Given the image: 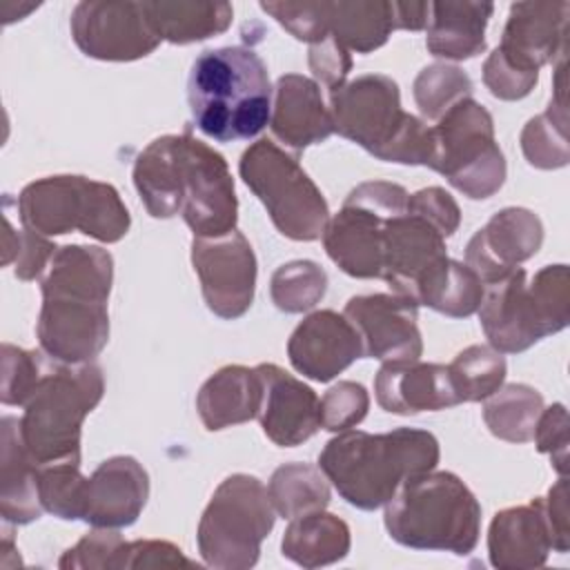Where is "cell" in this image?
<instances>
[{
	"label": "cell",
	"mask_w": 570,
	"mask_h": 570,
	"mask_svg": "<svg viewBox=\"0 0 570 570\" xmlns=\"http://www.w3.org/2000/svg\"><path fill=\"white\" fill-rule=\"evenodd\" d=\"M131 178L154 218L180 214L198 238L236 229L238 198L227 160L187 131L151 140L136 156Z\"/></svg>",
	"instance_id": "1"
},
{
	"label": "cell",
	"mask_w": 570,
	"mask_h": 570,
	"mask_svg": "<svg viewBox=\"0 0 570 570\" xmlns=\"http://www.w3.org/2000/svg\"><path fill=\"white\" fill-rule=\"evenodd\" d=\"M114 258L96 245H62L40 278V350L58 363H89L109 341Z\"/></svg>",
	"instance_id": "2"
},
{
	"label": "cell",
	"mask_w": 570,
	"mask_h": 570,
	"mask_svg": "<svg viewBox=\"0 0 570 570\" xmlns=\"http://www.w3.org/2000/svg\"><path fill=\"white\" fill-rule=\"evenodd\" d=\"M439 456V441L428 430L396 428L383 434L345 430L325 443L318 468L350 505L376 510L405 481L432 472Z\"/></svg>",
	"instance_id": "3"
},
{
	"label": "cell",
	"mask_w": 570,
	"mask_h": 570,
	"mask_svg": "<svg viewBox=\"0 0 570 570\" xmlns=\"http://www.w3.org/2000/svg\"><path fill=\"white\" fill-rule=\"evenodd\" d=\"M187 102L196 127L216 142L252 140L269 125L267 67L247 47L207 49L191 65Z\"/></svg>",
	"instance_id": "4"
},
{
	"label": "cell",
	"mask_w": 570,
	"mask_h": 570,
	"mask_svg": "<svg viewBox=\"0 0 570 570\" xmlns=\"http://www.w3.org/2000/svg\"><path fill=\"white\" fill-rule=\"evenodd\" d=\"M387 534L412 550L470 554L479 543L481 505L454 472H425L405 481L385 503Z\"/></svg>",
	"instance_id": "5"
},
{
	"label": "cell",
	"mask_w": 570,
	"mask_h": 570,
	"mask_svg": "<svg viewBox=\"0 0 570 570\" xmlns=\"http://www.w3.org/2000/svg\"><path fill=\"white\" fill-rule=\"evenodd\" d=\"M334 131L385 163L425 165L432 156L430 127L403 111L396 80L383 73L358 76L330 91Z\"/></svg>",
	"instance_id": "6"
},
{
	"label": "cell",
	"mask_w": 570,
	"mask_h": 570,
	"mask_svg": "<svg viewBox=\"0 0 570 570\" xmlns=\"http://www.w3.org/2000/svg\"><path fill=\"white\" fill-rule=\"evenodd\" d=\"M476 312L490 347L501 354L525 352L570 323L568 265H546L530 283L525 269H512L485 285Z\"/></svg>",
	"instance_id": "7"
},
{
	"label": "cell",
	"mask_w": 570,
	"mask_h": 570,
	"mask_svg": "<svg viewBox=\"0 0 570 570\" xmlns=\"http://www.w3.org/2000/svg\"><path fill=\"white\" fill-rule=\"evenodd\" d=\"M105 394L102 370L89 363H58L36 385L20 421V439L38 465L80 459L85 416Z\"/></svg>",
	"instance_id": "8"
},
{
	"label": "cell",
	"mask_w": 570,
	"mask_h": 570,
	"mask_svg": "<svg viewBox=\"0 0 570 570\" xmlns=\"http://www.w3.org/2000/svg\"><path fill=\"white\" fill-rule=\"evenodd\" d=\"M18 218L22 227L42 236L80 232L100 243H118L131 227L118 189L78 174L45 176L24 185Z\"/></svg>",
	"instance_id": "9"
},
{
	"label": "cell",
	"mask_w": 570,
	"mask_h": 570,
	"mask_svg": "<svg viewBox=\"0 0 570 570\" xmlns=\"http://www.w3.org/2000/svg\"><path fill=\"white\" fill-rule=\"evenodd\" d=\"M276 523L267 488L252 474H229L214 490L198 521V552L209 568L247 570Z\"/></svg>",
	"instance_id": "10"
},
{
	"label": "cell",
	"mask_w": 570,
	"mask_h": 570,
	"mask_svg": "<svg viewBox=\"0 0 570 570\" xmlns=\"http://www.w3.org/2000/svg\"><path fill=\"white\" fill-rule=\"evenodd\" d=\"M432 131V156L428 167L472 200L497 194L508 176L505 156L494 140L490 111L472 96L452 105Z\"/></svg>",
	"instance_id": "11"
},
{
	"label": "cell",
	"mask_w": 570,
	"mask_h": 570,
	"mask_svg": "<svg viewBox=\"0 0 570 570\" xmlns=\"http://www.w3.org/2000/svg\"><path fill=\"white\" fill-rule=\"evenodd\" d=\"M238 171L285 238L309 243L323 236L330 207L296 156L269 138H261L243 151Z\"/></svg>",
	"instance_id": "12"
},
{
	"label": "cell",
	"mask_w": 570,
	"mask_h": 570,
	"mask_svg": "<svg viewBox=\"0 0 570 570\" xmlns=\"http://www.w3.org/2000/svg\"><path fill=\"white\" fill-rule=\"evenodd\" d=\"M405 187L387 180L356 185L323 229L327 256L352 278H381L385 220L407 207Z\"/></svg>",
	"instance_id": "13"
},
{
	"label": "cell",
	"mask_w": 570,
	"mask_h": 570,
	"mask_svg": "<svg viewBox=\"0 0 570 570\" xmlns=\"http://www.w3.org/2000/svg\"><path fill=\"white\" fill-rule=\"evenodd\" d=\"M191 265L212 314L234 321L252 307L258 267L249 240L238 229L216 238L194 236Z\"/></svg>",
	"instance_id": "14"
},
{
	"label": "cell",
	"mask_w": 570,
	"mask_h": 570,
	"mask_svg": "<svg viewBox=\"0 0 570 570\" xmlns=\"http://www.w3.org/2000/svg\"><path fill=\"white\" fill-rule=\"evenodd\" d=\"M76 47L105 62H131L149 56L160 38L149 27L140 2L85 0L78 2L69 20Z\"/></svg>",
	"instance_id": "15"
},
{
	"label": "cell",
	"mask_w": 570,
	"mask_h": 570,
	"mask_svg": "<svg viewBox=\"0 0 570 570\" xmlns=\"http://www.w3.org/2000/svg\"><path fill=\"white\" fill-rule=\"evenodd\" d=\"M361 336L363 356L379 361H416L423 354L419 305L401 294L352 296L343 309Z\"/></svg>",
	"instance_id": "16"
},
{
	"label": "cell",
	"mask_w": 570,
	"mask_h": 570,
	"mask_svg": "<svg viewBox=\"0 0 570 570\" xmlns=\"http://www.w3.org/2000/svg\"><path fill=\"white\" fill-rule=\"evenodd\" d=\"M543 243L541 218L525 207H505L470 238L465 247V265L492 285L505 278L523 261L532 258Z\"/></svg>",
	"instance_id": "17"
},
{
	"label": "cell",
	"mask_w": 570,
	"mask_h": 570,
	"mask_svg": "<svg viewBox=\"0 0 570 570\" xmlns=\"http://www.w3.org/2000/svg\"><path fill=\"white\" fill-rule=\"evenodd\" d=\"M570 4L514 2L494 53L521 73L539 76V69L566 53Z\"/></svg>",
	"instance_id": "18"
},
{
	"label": "cell",
	"mask_w": 570,
	"mask_h": 570,
	"mask_svg": "<svg viewBox=\"0 0 570 570\" xmlns=\"http://www.w3.org/2000/svg\"><path fill=\"white\" fill-rule=\"evenodd\" d=\"M287 356L296 372L316 383H327L356 358H363V345L345 314L316 309L294 327L287 341Z\"/></svg>",
	"instance_id": "19"
},
{
	"label": "cell",
	"mask_w": 570,
	"mask_h": 570,
	"mask_svg": "<svg viewBox=\"0 0 570 570\" xmlns=\"http://www.w3.org/2000/svg\"><path fill=\"white\" fill-rule=\"evenodd\" d=\"M149 499V474L129 454L102 461L82 488L80 519L94 528H127L136 523Z\"/></svg>",
	"instance_id": "20"
},
{
	"label": "cell",
	"mask_w": 570,
	"mask_h": 570,
	"mask_svg": "<svg viewBox=\"0 0 570 570\" xmlns=\"http://www.w3.org/2000/svg\"><path fill=\"white\" fill-rule=\"evenodd\" d=\"M263 383L258 421L265 436L278 448H296L321 428L316 392L274 363L256 365Z\"/></svg>",
	"instance_id": "21"
},
{
	"label": "cell",
	"mask_w": 570,
	"mask_h": 570,
	"mask_svg": "<svg viewBox=\"0 0 570 570\" xmlns=\"http://www.w3.org/2000/svg\"><path fill=\"white\" fill-rule=\"evenodd\" d=\"M448 258L445 238L421 216L407 212L385 220L381 278L405 298L439 261Z\"/></svg>",
	"instance_id": "22"
},
{
	"label": "cell",
	"mask_w": 570,
	"mask_h": 570,
	"mask_svg": "<svg viewBox=\"0 0 570 570\" xmlns=\"http://www.w3.org/2000/svg\"><path fill=\"white\" fill-rule=\"evenodd\" d=\"M379 405L390 414L436 412L459 405L448 365L423 361H385L374 376Z\"/></svg>",
	"instance_id": "23"
},
{
	"label": "cell",
	"mask_w": 570,
	"mask_h": 570,
	"mask_svg": "<svg viewBox=\"0 0 570 570\" xmlns=\"http://www.w3.org/2000/svg\"><path fill=\"white\" fill-rule=\"evenodd\" d=\"M269 129L296 154L327 140L334 125L318 82L301 73L281 76L274 87Z\"/></svg>",
	"instance_id": "24"
},
{
	"label": "cell",
	"mask_w": 570,
	"mask_h": 570,
	"mask_svg": "<svg viewBox=\"0 0 570 570\" xmlns=\"http://www.w3.org/2000/svg\"><path fill=\"white\" fill-rule=\"evenodd\" d=\"M552 550L539 497L525 505L499 510L488 530V557L499 570L541 568Z\"/></svg>",
	"instance_id": "25"
},
{
	"label": "cell",
	"mask_w": 570,
	"mask_h": 570,
	"mask_svg": "<svg viewBox=\"0 0 570 570\" xmlns=\"http://www.w3.org/2000/svg\"><path fill=\"white\" fill-rule=\"evenodd\" d=\"M261 401L263 383L256 367L225 365L200 385L196 410L205 430L218 432L256 419Z\"/></svg>",
	"instance_id": "26"
},
{
	"label": "cell",
	"mask_w": 570,
	"mask_h": 570,
	"mask_svg": "<svg viewBox=\"0 0 570 570\" xmlns=\"http://www.w3.org/2000/svg\"><path fill=\"white\" fill-rule=\"evenodd\" d=\"M494 4L490 2H430L425 47L434 58L468 60L485 51V27Z\"/></svg>",
	"instance_id": "27"
},
{
	"label": "cell",
	"mask_w": 570,
	"mask_h": 570,
	"mask_svg": "<svg viewBox=\"0 0 570 570\" xmlns=\"http://www.w3.org/2000/svg\"><path fill=\"white\" fill-rule=\"evenodd\" d=\"M2 490H0V512L7 523L24 525L42 514L40 492H38V463L27 452L20 439V421L16 416H2Z\"/></svg>",
	"instance_id": "28"
},
{
	"label": "cell",
	"mask_w": 570,
	"mask_h": 570,
	"mask_svg": "<svg viewBox=\"0 0 570 570\" xmlns=\"http://www.w3.org/2000/svg\"><path fill=\"white\" fill-rule=\"evenodd\" d=\"M318 16L325 33L356 53L383 47L396 29L392 2L385 0H321Z\"/></svg>",
	"instance_id": "29"
},
{
	"label": "cell",
	"mask_w": 570,
	"mask_h": 570,
	"mask_svg": "<svg viewBox=\"0 0 570 570\" xmlns=\"http://www.w3.org/2000/svg\"><path fill=\"white\" fill-rule=\"evenodd\" d=\"M140 9L160 40L171 45L200 42L227 31L234 9L227 2L145 0Z\"/></svg>",
	"instance_id": "30"
},
{
	"label": "cell",
	"mask_w": 570,
	"mask_h": 570,
	"mask_svg": "<svg viewBox=\"0 0 570 570\" xmlns=\"http://www.w3.org/2000/svg\"><path fill=\"white\" fill-rule=\"evenodd\" d=\"M350 546V525L341 517L325 510L289 519L281 541L283 557L307 570L345 559Z\"/></svg>",
	"instance_id": "31"
},
{
	"label": "cell",
	"mask_w": 570,
	"mask_h": 570,
	"mask_svg": "<svg viewBox=\"0 0 570 570\" xmlns=\"http://www.w3.org/2000/svg\"><path fill=\"white\" fill-rule=\"evenodd\" d=\"M521 151L537 169H559L570 160L568 151V100H566V53L559 56L554 91L543 114L530 118L521 131Z\"/></svg>",
	"instance_id": "32"
},
{
	"label": "cell",
	"mask_w": 570,
	"mask_h": 570,
	"mask_svg": "<svg viewBox=\"0 0 570 570\" xmlns=\"http://www.w3.org/2000/svg\"><path fill=\"white\" fill-rule=\"evenodd\" d=\"M485 285L461 261L443 258L416 283L412 301L450 318L472 316L483 301Z\"/></svg>",
	"instance_id": "33"
},
{
	"label": "cell",
	"mask_w": 570,
	"mask_h": 570,
	"mask_svg": "<svg viewBox=\"0 0 570 570\" xmlns=\"http://www.w3.org/2000/svg\"><path fill=\"white\" fill-rule=\"evenodd\" d=\"M267 494L276 514L283 519L325 510L332 499L325 472L318 465L301 461L278 465L269 476Z\"/></svg>",
	"instance_id": "34"
},
{
	"label": "cell",
	"mask_w": 570,
	"mask_h": 570,
	"mask_svg": "<svg viewBox=\"0 0 570 570\" xmlns=\"http://www.w3.org/2000/svg\"><path fill=\"white\" fill-rule=\"evenodd\" d=\"M541 410V392L525 383H510L501 385L485 399L483 421L497 439L508 443H528L532 441Z\"/></svg>",
	"instance_id": "35"
},
{
	"label": "cell",
	"mask_w": 570,
	"mask_h": 570,
	"mask_svg": "<svg viewBox=\"0 0 570 570\" xmlns=\"http://www.w3.org/2000/svg\"><path fill=\"white\" fill-rule=\"evenodd\" d=\"M505 358L490 345H470L461 350L448 365L452 387L459 403L485 401L505 381Z\"/></svg>",
	"instance_id": "36"
},
{
	"label": "cell",
	"mask_w": 570,
	"mask_h": 570,
	"mask_svg": "<svg viewBox=\"0 0 570 570\" xmlns=\"http://www.w3.org/2000/svg\"><path fill=\"white\" fill-rule=\"evenodd\" d=\"M327 292V274L314 261H289L272 274V303L285 314H303L321 303Z\"/></svg>",
	"instance_id": "37"
},
{
	"label": "cell",
	"mask_w": 570,
	"mask_h": 570,
	"mask_svg": "<svg viewBox=\"0 0 570 570\" xmlns=\"http://www.w3.org/2000/svg\"><path fill=\"white\" fill-rule=\"evenodd\" d=\"M412 94L423 118L439 120L452 105L472 96V80L463 69L436 62L419 71Z\"/></svg>",
	"instance_id": "38"
},
{
	"label": "cell",
	"mask_w": 570,
	"mask_h": 570,
	"mask_svg": "<svg viewBox=\"0 0 570 570\" xmlns=\"http://www.w3.org/2000/svg\"><path fill=\"white\" fill-rule=\"evenodd\" d=\"M85 479L87 476L80 472V459L38 465V492L42 508L65 521L80 519Z\"/></svg>",
	"instance_id": "39"
},
{
	"label": "cell",
	"mask_w": 570,
	"mask_h": 570,
	"mask_svg": "<svg viewBox=\"0 0 570 570\" xmlns=\"http://www.w3.org/2000/svg\"><path fill=\"white\" fill-rule=\"evenodd\" d=\"M56 249L58 247L47 236L33 232V229H27V227L16 232L9 216L4 218L2 265L13 263L16 278H20V281L40 278L47 272Z\"/></svg>",
	"instance_id": "40"
},
{
	"label": "cell",
	"mask_w": 570,
	"mask_h": 570,
	"mask_svg": "<svg viewBox=\"0 0 570 570\" xmlns=\"http://www.w3.org/2000/svg\"><path fill=\"white\" fill-rule=\"evenodd\" d=\"M45 372L47 367L40 358V352L2 343V403L24 405L36 385L42 381Z\"/></svg>",
	"instance_id": "41"
},
{
	"label": "cell",
	"mask_w": 570,
	"mask_h": 570,
	"mask_svg": "<svg viewBox=\"0 0 570 570\" xmlns=\"http://www.w3.org/2000/svg\"><path fill=\"white\" fill-rule=\"evenodd\" d=\"M370 410V394L356 381H338L318 401L321 428L327 432H345L358 425Z\"/></svg>",
	"instance_id": "42"
},
{
	"label": "cell",
	"mask_w": 570,
	"mask_h": 570,
	"mask_svg": "<svg viewBox=\"0 0 570 570\" xmlns=\"http://www.w3.org/2000/svg\"><path fill=\"white\" fill-rule=\"evenodd\" d=\"M125 539L118 534L114 528H94L87 532L76 546L62 552L58 566L60 568H82V570H94V568H114L116 554Z\"/></svg>",
	"instance_id": "43"
},
{
	"label": "cell",
	"mask_w": 570,
	"mask_h": 570,
	"mask_svg": "<svg viewBox=\"0 0 570 570\" xmlns=\"http://www.w3.org/2000/svg\"><path fill=\"white\" fill-rule=\"evenodd\" d=\"M178 546L160 539L125 541L116 554L114 568H194Z\"/></svg>",
	"instance_id": "44"
},
{
	"label": "cell",
	"mask_w": 570,
	"mask_h": 570,
	"mask_svg": "<svg viewBox=\"0 0 570 570\" xmlns=\"http://www.w3.org/2000/svg\"><path fill=\"white\" fill-rule=\"evenodd\" d=\"M534 445L541 454H548L554 470L566 476L568 472V410L563 403L543 407L534 425Z\"/></svg>",
	"instance_id": "45"
},
{
	"label": "cell",
	"mask_w": 570,
	"mask_h": 570,
	"mask_svg": "<svg viewBox=\"0 0 570 570\" xmlns=\"http://www.w3.org/2000/svg\"><path fill=\"white\" fill-rule=\"evenodd\" d=\"M407 212L425 218L443 238L452 236L461 223V209L443 187H423L407 196Z\"/></svg>",
	"instance_id": "46"
},
{
	"label": "cell",
	"mask_w": 570,
	"mask_h": 570,
	"mask_svg": "<svg viewBox=\"0 0 570 570\" xmlns=\"http://www.w3.org/2000/svg\"><path fill=\"white\" fill-rule=\"evenodd\" d=\"M483 82L490 89V94L499 100H521L534 89L539 76L517 71L492 51L483 62Z\"/></svg>",
	"instance_id": "47"
},
{
	"label": "cell",
	"mask_w": 570,
	"mask_h": 570,
	"mask_svg": "<svg viewBox=\"0 0 570 570\" xmlns=\"http://www.w3.org/2000/svg\"><path fill=\"white\" fill-rule=\"evenodd\" d=\"M307 65H309L314 78L321 80L323 85H327L332 91V89L345 85V78L352 69V58L345 47H341L334 38L327 36L325 40L309 45Z\"/></svg>",
	"instance_id": "48"
},
{
	"label": "cell",
	"mask_w": 570,
	"mask_h": 570,
	"mask_svg": "<svg viewBox=\"0 0 570 570\" xmlns=\"http://www.w3.org/2000/svg\"><path fill=\"white\" fill-rule=\"evenodd\" d=\"M541 510L550 530L552 550L566 554L570 548V528H568V481L561 476L546 497H539Z\"/></svg>",
	"instance_id": "49"
},
{
	"label": "cell",
	"mask_w": 570,
	"mask_h": 570,
	"mask_svg": "<svg viewBox=\"0 0 570 570\" xmlns=\"http://www.w3.org/2000/svg\"><path fill=\"white\" fill-rule=\"evenodd\" d=\"M396 29L421 31L430 20V2H392Z\"/></svg>",
	"instance_id": "50"
}]
</instances>
